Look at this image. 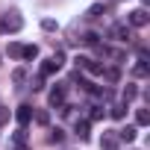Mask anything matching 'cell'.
<instances>
[{
  "label": "cell",
  "instance_id": "6da1fadb",
  "mask_svg": "<svg viewBox=\"0 0 150 150\" xmlns=\"http://www.w3.org/2000/svg\"><path fill=\"white\" fill-rule=\"evenodd\" d=\"M24 30V18H21V12H6L3 18H0V33H21Z\"/></svg>",
  "mask_w": 150,
  "mask_h": 150
},
{
  "label": "cell",
  "instance_id": "7a4b0ae2",
  "mask_svg": "<svg viewBox=\"0 0 150 150\" xmlns=\"http://www.w3.org/2000/svg\"><path fill=\"white\" fill-rule=\"evenodd\" d=\"M62 65H65V62H62V53H53L50 59L41 62V77H53V74H59Z\"/></svg>",
  "mask_w": 150,
  "mask_h": 150
},
{
  "label": "cell",
  "instance_id": "3957f363",
  "mask_svg": "<svg viewBox=\"0 0 150 150\" xmlns=\"http://www.w3.org/2000/svg\"><path fill=\"white\" fill-rule=\"evenodd\" d=\"M109 35H112L115 41H121V44H129V41H132V30H129L127 24H115V27L109 30Z\"/></svg>",
  "mask_w": 150,
  "mask_h": 150
},
{
  "label": "cell",
  "instance_id": "277c9868",
  "mask_svg": "<svg viewBox=\"0 0 150 150\" xmlns=\"http://www.w3.org/2000/svg\"><path fill=\"white\" fill-rule=\"evenodd\" d=\"M77 68H83V71L94 74V77H100V74H103V65H100V62H94V59H88V56H77Z\"/></svg>",
  "mask_w": 150,
  "mask_h": 150
},
{
  "label": "cell",
  "instance_id": "5b68a950",
  "mask_svg": "<svg viewBox=\"0 0 150 150\" xmlns=\"http://www.w3.org/2000/svg\"><path fill=\"white\" fill-rule=\"evenodd\" d=\"M47 100H50V106H53V109H62V106H65V86H56V88L50 91V97H47Z\"/></svg>",
  "mask_w": 150,
  "mask_h": 150
},
{
  "label": "cell",
  "instance_id": "8992f818",
  "mask_svg": "<svg viewBox=\"0 0 150 150\" xmlns=\"http://www.w3.org/2000/svg\"><path fill=\"white\" fill-rule=\"evenodd\" d=\"M15 118H18V124H21V127H27V124L33 121V106H30V103H24V106H18V112H15Z\"/></svg>",
  "mask_w": 150,
  "mask_h": 150
},
{
  "label": "cell",
  "instance_id": "52a82bcc",
  "mask_svg": "<svg viewBox=\"0 0 150 150\" xmlns=\"http://www.w3.org/2000/svg\"><path fill=\"white\" fill-rule=\"evenodd\" d=\"M100 147H103V150H115V147H118V132H115V129H106L103 138H100Z\"/></svg>",
  "mask_w": 150,
  "mask_h": 150
},
{
  "label": "cell",
  "instance_id": "ba28073f",
  "mask_svg": "<svg viewBox=\"0 0 150 150\" xmlns=\"http://www.w3.org/2000/svg\"><path fill=\"white\" fill-rule=\"evenodd\" d=\"M147 12L144 9H135V12H129V27H147Z\"/></svg>",
  "mask_w": 150,
  "mask_h": 150
},
{
  "label": "cell",
  "instance_id": "9c48e42d",
  "mask_svg": "<svg viewBox=\"0 0 150 150\" xmlns=\"http://www.w3.org/2000/svg\"><path fill=\"white\" fill-rule=\"evenodd\" d=\"M115 132H118V141H127V144H129V141H135V135H138V129H135V127H124V129H115Z\"/></svg>",
  "mask_w": 150,
  "mask_h": 150
},
{
  "label": "cell",
  "instance_id": "30bf717a",
  "mask_svg": "<svg viewBox=\"0 0 150 150\" xmlns=\"http://www.w3.org/2000/svg\"><path fill=\"white\" fill-rule=\"evenodd\" d=\"M109 115H112V118H115V121H121V118H124V115H127V103H115V106H112V109H109Z\"/></svg>",
  "mask_w": 150,
  "mask_h": 150
},
{
  "label": "cell",
  "instance_id": "8fae6325",
  "mask_svg": "<svg viewBox=\"0 0 150 150\" xmlns=\"http://www.w3.org/2000/svg\"><path fill=\"white\" fill-rule=\"evenodd\" d=\"M27 144V132H24V127L18 129V132H12V147H24Z\"/></svg>",
  "mask_w": 150,
  "mask_h": 150
},
{
  "label": "cell",
  "instance_id": "7c38bea8",
  "mask_svg": "<svg viewBox=\"0 0 150 150\" xmlns=\"http://www.w3.org/2000/svg\"><path fill=\"white\" fill-rule=\"evenodd\" d=\"M6 53H9L12 59H21V53H24V44H18V41H12V44L6 47Z\"/></svg>",
  "mask_w": 150,
  "mask_h": 150
},
{
  "label": "cell",
  "instance_id": "4fadbf2b",
  "mask_svg": "<svg viewBox=\"0 0 150 150\" xmlns=\"http://www.w3.org/2000/svg\"><path fill=\"white\" fill-rule=\"evenodd\" d=\"M135 124H138V127H147V124H150V112H147V109H138V112H135Z\"/></svg>",
  "mask_w": 150,
  "mask_h": 150
},
{
  "label": "cell",
  "instance_id": "5bb4252c",
  "mask_svg": "<svg viewBox=\"0 0 150 150\" xmlns=\"http://www.w3.org/2000/svg\"><path fill=\"white\" fill-rule=\"evenodd\" d=\"M132 74H135V77H147V59H138L135 68H132Z\"/></svg>",
  "mask_w": 150,
  "mask_h": 150
},
{
  "label": "cell",
  "instance_id": "9a60e30c",
  "mask_svg": "<svg viewBox=\"0 0 150 150\" xmlns=\"http://www.w3.org/2000/svg\"><path fill=\"white\" fill-rule=\"evenodd\" d=\"M35 56H38V47H35V44H27L24 53H21V59H35Z\"/></svg>",
  "mask_w": 150,
  "mask_h": 150
},
{
  "label": "cell",
  "instance_id": "2e32d148",
  "mask_svg": "<svg viewBox=\"0 0 150 150\" xmlns=\"http://www.w3.org/2000/svg\"><path fill=\"white\" fill-rule=\"evenodd\" d=\"M135 94H138V88H135V86L129 83V86L124 88V103H129V100H135Z\"/></svg>",
  "mask_w": 150,
  "mask_h": 150
},
{
  "label": "cell",
  "instance_id": "e0dca14e",
  "mask_svg": "<svg viewBox=\"0 0 150 150\" xmlns=\"http://www.w3.org/2000/svg\"><path fill=\"white\" fill-rule=\"evenodd\" d=\"M103 77H106L109 83H118V77H121V71H118V68H109V71L103 68Z\"/></svg>",
  "mask_w": 150,
  "mask_h": 150
},
{
  "label": "cell",
  "instance_id": "ac0fdd59",
  "mask_svg": "<svg viewBox=\"0 0 150 150\" xmlns=\"http://www.w3.org/2000/svg\"><path fill=\"white\" fill-rule=\"evenodd\" d=\"M77 135L80 138H88V121H77Z\"/></svg>",
  "mask_w": 150,
  "mask_h": 150
},
{
  "label": "cell",
  "instance_id": "d6986e66",
  "mask_svg": "<svg viewBox=\"0 0 150 150\" xmlns=\"http://www.w3.org/2000/svg\"><path fill=\"white\" fill-rule=\"evenodd\" d=\"M24 80H27V71L24 68H15L12 71V83H24Z\"/></svg>",
  "mask_w": 150,
  "mask_h": 150
},
{
  "label": "cell",
  "instance_id": "ffe728a7",
  "mask_svg": "<svg viewBox=\"0 0 150 150\" xmlns=\"http://www.w3.org/2000/svg\"><path fill=\"white\" fill-rule=\"evenodd\" d=\"M103 9H106V6H103V3H94V6H91V9H88V12H86V18H97V15H100V12H103Z\"/></svg>",
  "mask_w": 150,
  "mask_h": 150
},
{
  "label": "cell",
  "instance_id": "44dd1931",
  "mask_svg": "<svg viewBox=\"0 0 150 150\" xmlns=\"http://www.w3.org/2000/svg\"><path fill=\"white\" fill-rule=\"evenodd\" d=\"M35 124H38V127H47V124H50V115H47V112H35Z\"/></svg>",
  "mask_w": 150,
  "mask_h": 150
},
{
  "label": "cell",
  "instance_id": "7402d4cb",
  "mask_svg": "<svg viewBox=\"0 0 150 150\" xmlns=\"http://www.w3.org/2000/svg\"><path fill=\"white\" fill-rule=\"evenodd\" d=\"M83 41H86L88 47H97V33H86V35H83Z\"/></svg>",
  "mask_w": 150,
  "mask_h": 150
},
{
  "label": "cell",
  "instance_id": "603a6c76",
  "mask_svg": "<svg viewBox=\"0 0 150 150\" xmlns=\"http://www.w3.org/2000/svg\"><path fill=\"white\" fill-rule=\"evenodd\" d=\"M103 118V109L100 106H91V115H88V121H100Z\"/></svg>",
  "mask_w": 150,
  "mask_h": 150
},
{
  "label": "cell",
  "instance_id": "cb8c5ba5",
  "mask_svg": "<svg viewBox=\"0 0 150 150\" xmlns=\"http://www.w3.org/2000/svg\"><path fill=\"white\" fill-rule=\"evenodd\" d=\"M41 27H44L47 33H53V30H56V21H53V18H44V21H41Z\"/></svg>",
  "mask_w": 150,
  "mask_h": 150
},
{
  "label": "cell",
  "instance_id": "d4e9b609",
  "mask_svg": "<svg viewBox=\"0 0 150 150\" xmlns=\"http://www.w3.org/2000/svg\"><path fill=\"white\" fill-rule=\"evenodd\" d=\"M41 88H44V77H35L33 80V91H41Z\"/></svg>",
  "mask_w": 150,
  "mask_h": 150
},
{
  "label": "cell",
  "instance_id": "484cf974",
  "mask_svg": "<svg viewBox=\"0 0 150 150\" xmlns=\"http://www.w3.org/2000/svg\"><path fill=\"white\" fill-rule=\"evenodd\" d=\"M6 121H9V109H6V106H0V127H3Z\"/></svg>",
  "mask_w": 150,
  "mask_h": 150
},
{
  "label": "cell",
  "instance_id": "4316f807",
  "mask_svg": "<svg viewBox=\"0 0 150 150\" xmlns=\"http://www.w3.org/2000/svg\"><path fill=\"white\" fill-rule=\"evenodd\" d=\"M65 135H62V129H53V135H50V141H62Z\"/></svg>",
  "mask_w": 150,
  "mask_h": 150
},
{
  "label": "cell",
  "instance_id": "83f0119b",
  "mask_svg": "<svg viewBox=\"0 0 150 150\" xmlns=\"http://www.w3.org/2000/svg\"><path fill=\"white\" fill-rule=\"evenodd\" d=\"M15 150H27V144H24V147H15Z\"/></svg>",
  "mask_w": 150,
  "mask_h": 150
}]
</instances>
